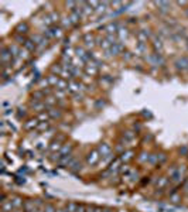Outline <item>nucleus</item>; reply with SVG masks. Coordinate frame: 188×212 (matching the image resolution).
<instances>
[{"mask_svg":"<svg viewBox=\"0 0 188 212\" xmlns=\"http://www.w3.org/2000/svg\"><path fill=\"white\" fill-rule=\"evenodd\" d=\"M146 61H147L148 64L154 65V67H163V65L165 64L164 57H163L161 54H157V52H153V54H150V55H147L146 57Z\"/></svg>","mask_w":188,"mask_h":212,"instance_id":"obj_1","label":"nucleus"},{"mask_svg":"<svg viewBox=\"0 0 188 212\" xmlns=\"http://www.w3.org/2000/svg\"><path fill=\"white\" fill-rule=\"evenodd\" d=\"M46 38H57V37H61L62 35V28L60 27H55V25H52V27H48L46 31H44L43 34Z\"/></svg>","mask_w":188,"mask_h":212,"instance_id":"obj_2","label":"nucleus"},{"mask_svg":"<svg viewBox=\"0 0 188 212\" xmlns=\"http://www.w3.org/2000/svg\"><path fill=\"white\" fill-rule=\"evenodd\" d=\"M100 155H99V151L98 150H91V151L88 153V155H86V164L91 167L96 166L98 161H99Z\"/></svg>","mask_w":188,"mask_h":212,"instance_id":"obj_3","label":"nucleus"},{"mask_svg":"<svg viewBox=\"0 0 188 212\" xmlns=\"http://www.w3.org/2000/svg\"><path fill=\"white\" fill-rule=\"evenodd\" d=\"M81 90H83V85L78 81H69L68 84V92H71L72 95H77Z\"/></svg>","mask_w":188,"mask_h":212,"instance_id":"obj_4","label":"nucleus"},{"mask_svg":"<svg viewBox=\"0 0 188 212\" xmlns=\"http://www.w3.org/2000/svg\"><path fill=\"white\" fill-rule=\"evenodd\" d=\"M175 67L180 71H188V57H181L175 61Z\"/></svg>","mask_w":188,"mask_h":212,"instance_id":"obj_5","label":"nucleus"},{"mask_svg":"<svg viewBox=\"0 0 188 212\" xmlns=\"http://www.w3.org/2000/svg\"><path fill=\"white\" fill-rule=\"evenodd\" d=\"M96 150L99 151V154H102V157H106V155L112 154V149L108 143H100Z\"/></svg>","mask_w":188,"mask_h":212,"instance_id":"obj_6","label":"nucleus"},{"mask_svg":"<svg viewBox=\"0 0 188 212\" xmlns=\"http://www.w3.org/2000/svg\"><path fill=\"white\" fill-rule=\"evenodd\" d=\"M62 139H64V137H58V139H55V140L51 143V146H50V151H52V153L60 151V150L62 149V146H64V144H61Z\"/></svg>","mask_w":188,"mask_h":212,"instance_id":"obj_7","label":"nucleus"},{"mask_svg":"<svg viewBox=\"0 0 188 212\" xmlns=\"http://www.w3.org/2000/svg\"><path fill=\"white\" fill-rule=\"evenodd\" d=\"M103 30L108 33V35H115V34H117L119 25H117L116 23H110V24H108L106 27H103Z\"/></svg>","mask_w":188,"mask_h":212,"instance_id":"obj_8","label":"nucleus"},{"mask_svg":"<svg viewBox=\"0 0 188 212\" xmlns=\"http://www.w3.org/2000/svg\"><path fill=\"white\" fill-rule=\"evenodd\" d=\"M47 113H48L50 119H61V116H62L58 107H50V109H47Z\"/></svg>","mask_w":188,"mask_h":212,"instance_id":"obj_9","label":"nucleus"},{"mask_svg":"<svg viewBox=\"0 0 188 212\" xmlns=\"http://www.w3.org/2000/svg\"><path fill=\"white\" fill-rule=\"evenodd\" d=\"M153 48L157 54H161L163 52V41L160 37H154L153 38Z\"/></svg>","mask_w":188,"mask_h":212,"instance_id":"obj_10","label":"nucleus"},{"mask_svg":"<svg viewBox=\"0 0 188 212\" xmlns=\"http://www.w3.org/2000/svg\"><path fill=\"white\" fill-rule=\"evenodd\" d=\"M58 154H60V158L65 157V155L72 154V144H64L62 149L58 151Z\"/></svg>","mask_w":188,"mask_h":212,"instance_id":"obj_11","label":"nucleus"},{"mask_svg":"<svg viewBox=\"0 0 188 212\" xmlns=\"http://www.w3.org/2000/svg\"><path fill=\"white\" fill-rule=\"evenodd\" d=\"M24 212H37V208H35V204L33 199H27L24 201Z\"/></svg>","mask_w":188,"mask_h":212,"instance_id":"obj_12","label":"nucleus"},{"mask_svg":"<svg viewBox=\"0 0 188 212\" xmlns=\"http://www.w3.org/2000/svg\"><path fill=\"white\" fill-rule=\"evenodd\" d=\"M12 204H13V208L14 209H23L24 208V201L21 197H14L12 198Z\"/></svg>","mask_w":188,"mask_h":212,"instance_id":"obj_13","label":"nucleus"},{"mask_svg":"<svg viewBox=\"0 0 188 212\" xmlns=\"http://www.w3.org/2000/svg\"><path fill=\"white\" fill-rule=\"evenodd\" d=\"M133 155H134L133 150H127V151H123L119 158H120V161H123V163H127V161H130L132 158H133Z\"/></svg>","mask_w":188,"mask_h":212,"instance_id":"obj_14","label":"nucleus"},{"mask_svg":"<svg viewBox=\"0 0 188 212\" xmlns=\"http://www.w3.org/2000/svg\"><path fill=\"white\" fill-rule=\"evenodd\" d=\"M38 124H40L38 119H30V120L26 122V124H24V129H26V130H33L34 127H38Z\"/></svg>","mask_w":188,"mask_h":212,"instance_id":"obj_15","label":"nucleus"},{"mask_svg":"<svg viewBox=\"0 0 188 212\" xmlns=\"http://www.w3.org/2000/svg\"><path fill=\"white\" fill-rule=\"evenodd\" d=\"M29 31V24L27 23H20L16 25V33L17 34H26Z\"/></svg>","mask_w":188,"mask_h":212,"instance_id":"obj_16","label":"nucleus"},{"mask_svg":"<svg viewBox=\"0 0 188 212\" xmlns=\"http://www.w3.org/2000/svg\"><path fill=\"white\" fill-rule=\"evenodd\" d=\"M150 37V33H148V30H142L137 33V38H139V42H144L147 41V38Z\"/></svg>","mask_w":188,"mask_h":212,"instance_id":"obj_17","label":"nucleus"},{"mask_svg":"<svg viewBox=\"0 0 188 212\" xmlns=\"http://www.w3.org/2000/svg\"><path fill=\"white\" fill-rule=\"evenodd\" d=\"M31 107L34 110H37V112H43L44 109H47V106H46V103H44V101L43 102H31Z\"/></svg>","mask_w":188,"mask_h":212,"instance_id":"obj_18","label":"nucleus"},{"mask_svg":"<svg viewBox=\"0 0 188 212\" xmlns=\"http://www.w3.org/2000/svg\"><path fill=\"white\" fill-rule=\"evenodd\" d=\"M2 211H3V212H13V211H14V208H13V204H12V199L4 201V202L2 204Z\"/></svg>","mask_w":188,"mask_h":212,"instance_id":"obj_19","label":"nucleus"},{"mask_svg":"<svg viewBox=\"0 0 188 212\" xmlns=\"http://www.w3.org/2000/svg\"><path fill=\"white\" fill-rule=\"evenodd\" d=\"M68 168L71 170L72 172H77V171H79V170H81V163L77 160V158H74V160L71 161V164H69V166H68Z\"/></svg>","mask_w":188,"mask_h":212,"instance_id":"obj_20","label":"nucleus"},{"mask_svg":"<svg viewBox=\"0 0 188 212\" xmlns=\"http://www.w3.org/2000/svg\"><path fill=\"white\" fill-rule=\"evenodd\" d=\"M168 178L167 177H160L158 180H157V189H164L165 185L168 184Z\"/></svg>","mask_w":188,"mask_h":212,"instance_id":"obj_21","label":"nucleus"},{"mask_svg":"<svg viewBox=\"0 0 188 212\" xmlns=\"http://www.w3.org/2000/svg\"><path fill=\"white\" fill-rule=\"evenodd\" d=\"M55 89H60V90H68V84H67L65 79L60 78V81H58L57 86H55Z\"/></svg>","mask_w":188,"mask_h":212,"instance_id":"obj_22","label":"nucleus"},{"mask_svg":"<svg viewBox=\"0 0 188 212\" xmlns=\"http://www.w3.org/2000/svg\"><path fill=\"white\" fill-rule=\"evenodd\" d=\"M78 208H79V204H75V202H68L65 206V211L67 212H77Z\"/></svg>","mask_w":188,"mask_h":212,"instance_id":"obj_23","label":"nucleus"},{"mask_svg":"<svg viewBox=\"0 0 188 212\" xmlns=\"http://www.w3.org/2000/svg\"><path fill=\"white\" fill-rule=\"evenodd\" d=\"M156 6H157V7H160L158 10L161 11V13H167V11H168V6H170V4H168L167 2H156Z\"/></svg>","mask_w":188,"mask_h":212,"instance_id":"obj_24","label":"nucleus"},{"mask_svg":"<svg viewBox=\"0 0 188 212\" xmlns=\"http://www.w3.org/2000/svg\"><path fill=\"white\" fill-rule=\"evenodd\" d=\"M85 71L88 73H91V75H95V73L98 72V67L94 64V62H91L89 65H86V67H85Z\"/></svg>","mask_w":188,"mask_h":212,"instance_id":"obj_25","label":"nucleus"},{"mask_svg":"<svg viewBox=\"0 0 188 212\" xmlns=\"http://www.w3.org/2000/svg\"><path fill=\"white\" fill-rule=\"evenodd\" d=\"M23 47H24V50L26 51H34L35 50V42L33 41V40H27L26 44H24Z\"/></svg>","mask_w":188,"mask_h":212,"instance_id":"obj_26","label":"nucleus"},{"mask_svg":"<svg viewBox=\"0 0 188 212\" xmlns=\"http://www.w3.org/2000/svg\"><path fill=\"white\" fill-rule=\"evenodd\" d=\"M47 81H48L50 85H54V86H57L58 81H60V78H58V75H54V73H51V75L47 78Z\"/></svg>","mask_w":188,"mask_h":212,"instance_id":"obj_27","label":"nucleus"},{"mask_svg":"<svg viewBox=\"0 0 188 212\" xmlns=\"http://www.w3.org/2000/svg\"><path fill=\"white\" fill-rule=\"evenodd\" d=\"M83 40H85L86 47H94V35H92V34H86V35L83 37Z\"/></svg>","mask_w":188,"mask_h":212,"instance_id":"obj_28","label":"nucleus"},{"mask_svg":"<svg viewBox=\"0 0 188 212\" xmlns=\"http://www.w3.org/2000/svg\"><path fill=\"white\" fill-rule=\"evenodd\" d=\"M9 51L12 52L13 57H19V55H20V51H21V50L17 47V45L13 44V45H10V47H9Z\"/></svg>","mask_w":188,"mask_h":212,"instance_id":"obj_29","label":"nucleus"},{"mask_svg":"<svg viewBox=\"0 0 188 212\" xmlns=\"http://www.w3.org/2000/svg\"><path fill=\"white\" fill-rule=\"evenodd\" d=\"M127 28H123V27H119V30H117V35H119L120 40H125L126 37H127Z\"/></svg>","mask_w":188,"mask_h":212,"instance_id":"obj_30","label":"nucleus"},{"mask_svg":"<svg viewBox=\"0 0 188 212\" xmlns=\"http://www.w3.org/2000/svg\"><path fill=\"white\" fill-rule=\"evenodd\" d=\"M158 161H160V155L158 154H150V155H148V161H147V163L156 164V163H158Z\"/></svg>","mask_w":188,"mask_h":212,"instance_id":"obj_31","label":"nucleus"},{"mask_svg":"<svg viewBox=\"0 0 188 212\" xmlns=\"http://www.w3.org/2000/svg\"><path fill=\"white\" fill-rule=\"evenodd\" d=\"M71 73L74 78H78V76H81V68L78 67V65H74V68L71 69Z\"/></svg>","mask_w":188,"mask_h":212,"instance_id":"obj_32","label":"nucleus"},{"mask_svg":"<svg viewBox=\"0 0 188 212\" xmlns=\"http://www.w3.org/2000/svg\"><path fill=\"white\" fill-rule=\"evenodd\" d=\"M123 139H125V141H132L134 139V133L133 132H125L123 133Z\"/></svg>","mask_w":188,"mask_h":212,"instance_id":"obj_33","label":"nucleus"},{"mask_svg":"<svg viewBox=\"0 0 188 212\" xmlns=\"http://www.w3.org/2000/svg\"><path fill=\"white\" fill-rule=\"evenodd\" d=\"M62 24H64V27H69V25L74 24V21H72L71 17H64V19H62Z\"/></svg>","mask_w":188,"mask_h":212,"instance_id":"obj_34","label":"nucleus"},{"mask_svg":"<svg viewBox=\"0 0 188 212\" xmlns=\"http://www.w3.org/2000/svg\"><path fill=\"white\" fill-rule=\"evenodd\" d=\"M146 50H147L146 42H139V44H137V51H139V52H144Z\"/></svg>","mask_w":188,"mask_h":212,"instance_id":"obj_35","label":"nucleus"},{"mask_svg":"<svg viewBox=\"0 0 188 212\" xmlns=\"http://www.w3.org/2000/svg\"><path fill=\"white\" fill-rule=\"evenodd\" d=\"M38 120H43V122H48L50 120V116H48V113H40L38 115Z\"/></svg>","mask_w":188,"mask_h":212,"instance_id":"obj_36","label":"nucleus"},{"mask_svg":"<svg viewBox=\"0 0 188 212\" xmlns=\"http://www.w3.org/2000/svg\"><path fill=\"white\" fill-rule=\"evenodd\" d=\"M50 127V122H40L38 124V130H46Z\"/></svg>","mask_w":188,"mask_h":212,"instance_id":"obj_37","label":"nucleus"},{"mask_svg":"<svg viewBox=\"0 0 188 212\" xmlns=\"http://www.w3.org/2000/svg\"><path fill=\"white\" fill-rule=\"evenodd\" d=\"M148 155H150V154H147V153H142V154H140V157H139V161H140V163H144V161L147 163V161H148Z\"/></svg>","mask_w":188,"mask_h":212,"instance_id":"obj_38","label":"nucleus"},{"mask_svg":"<svg viewBox=\"0 0 188 212\" xmlns=\"http://www.w3.org/2000/svg\"><path fill=\"white\" fill-rule=\"evenodd\" d=\"M57 209H55L54 205H51V204H47L46 206H44V212H55Z\"/></svg>","mask_w":188,"mask_h":212,"instance_id":"obj_39","label":"nucleus"},{"mask_svg":"<svg viewBox=\"0 0 188 212\" xmlns=\"http://www.w3.org/2000/svg\"><path fill=\"white\" fill-rule=\"evenodd\" d=\"M50 19H51L52 23H57L58 19H60V16H58V13H55V11H52L51 14H50Z\"/></svg>","mask_w":188,"mask_h":212,"instance_id":"obj_40","label":"nucleus"},{"mask_svg":"<svg viewBox=\"0 0 188 212\" xmlns=\"http://www.w3.org/2000/svg\"><path fill=\"white\" fill-rule=\"evenodd\" d=\"M180 154L181 155H188V146H182V147H180Z\"/></svg>","mask_w":188,"mask_h":212,"instance_id":"obj_41","label":"nucleus"},{"mask_svg":"<svg viewBox=\"0 0 188 212\" xmlns=\"http://www.w3.org/2000/svg\"><path fill=\"white\" fill-rule=\"evenodd\" d=\"M67 7H69V10H72V11H74L75 8L78 7V4H77L75 2H68V3H67Z\"/></svg>","mask_w":188,"mask_h":212,"instance_id":"obj_42","label":"nucleus"},{"mask_svg":"<svg viewBox=\"0 0 188 212\" xmlns=\"http://www.w3.org/2000/svg\"><path fill=\"white\" fill-rule=\"evenodd\" d=\"M132 58H133L132 52H129V51H125V52H123V59H126V61H130Z\"/></svg>","mask_w":188,"mask_h":212,"instance_id":"obj_43","label":"nucleus"},{"mask_svg":"<svg viewBox=\"0 0 188 212\" xmlns=\"http://www.w3.org/2000/svg\"><path fill=\"white\" fill-rule=\"evenodd\" d=\"M178 199H180V197H178V195H171V202L177 204V202H178Z\"/></svg>","mask_w":188,"mask_h":212,"instance_id":"obj_44","label":"nucleus"},{"mask_svg":"<svg viewBox=\"0 0 188 212\" xmlns=\"http://www.w3.org/2000/svg\"><path fill=\"white\" fill-rule=\"evenodd\" d=\"M24 115H26V109H24V107H20V109H19V116L21 117V116H24Z\"/></svg>","mask_w":188,"mask_h":212,"instance_id":"obj_45","label":"nucleus"},{"mask_svg":"<svg viewBox=\"0 0 188 212\" xmlns=\"http://www.w3.org/2000/svg\"><path fill=\"white\" fill-rule=\"evenodd\" d=\"M103 106H105V102H102V101L96 102V107H103Z\"/></svg>","mask_w":188,"mask_h":212,"instance_id":"obj_46","label":"nucleus"},{"mask_svg":"<svg viewBox=\"0 0 188 212\" xmlns=\"http://www.w3.org/2000/svg\"><path fill=\"white\" fill-rule=\"evenodd\" d=\"M94 212H103V209L100 206H94Z\"/></svg>","mask_w":188,"mask_h":212,"instance_id":"obj_47","label":"nucleus"},{"mask_svg":"<svg viewBox=\"0 0 188 212\" xmlns=\"http://www.w3.org/2000/svg\"><path fill=\"white\" fill-rule=\"evenodd\" d=\"M10 113H13V109H7L6 112H4V115H10Z\"/></svg>","mask_w":188,"mask_h":212,"instance_id":"obj_48","label":"nucleus"},{"mask_svg":"<svg viewBox=\"0 0 188 212\" xmlns=\"http://www.w3.org/2000/svg\"><path fill=\"white\" fill-rule=\"evenodd\" d=\"M13 212H24V209H14Z\"/></svg>","mask_w":188,"mask_h":212,"instance_id":"obj_49","label":"nucleus"},{"mask_svg":"<svg viewBox=\"0 0 188 212\" xmlns=\"http://www.w3.org/2000/svg\"><path fill=\"white\" fill-rule=\"evenodd\" d=\"M103 212H112V211L109 208H106V209H103Z\"/></svg>","mask_w":188,"mask_h":212,"instance_id":"obj_50","label":"nucleus"},{"mask_svg":"<svg viewBox=\"0 0 188 212\" xmlns=\"http://www.w3.org/2000/svg\"><path fill=\"white\" fill-rule=\"evenodd\" d=\"M37 212H44V209H37Z\"/></svg>","mask_w":188,"mask_h":212,"instance_id":"obj_51","label":"nucleus"},{"mask_svg":"<svg viewBox=\"0 0 188 212\" xmlns=\"http://www.w3.org/2000/svg\"><path fill=\"white\" fill-rule=\"evenodd\" d=\"M187 157H188V155H187Z\"/></svg>","mask_w":188,"mask_h":212,"instance_id":"obj_52","label":"nucleus"}]
</instances>
